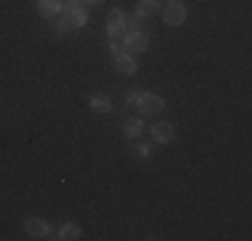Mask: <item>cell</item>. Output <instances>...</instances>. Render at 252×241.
I'll list each match as a JSON object with an SVG mask.
<instances>
[{"instance_id": "cell-1", "label": "cell", "mask_w": 252, "mask_h": 241, "mask_svg": "<svg viewBox=\"0 0 252 241\" xmlns=\"http://www.w3.org/2000/svg\"><path fill=\"white\" fill-rule=\"evenodd\" d=\"M134 107L140 110V118L158 116V113L164 110V96L151 94V91H140V96H137V102H134Z\"/></svg>"}, {"instance_id": "cell-2", "label": "cell", "mask_w": 252, "mask_h": 241, "mask_svg": "<svg viewBox=\"0 0 252 241\" xmlns=\"http://www.w3.org/2000/svg\"><path fill=\"white\" fill-rule=\"evenodd\" d=\"M126 11L124 8H113L110 14H107V22H105V32H107V38H121V35H126Z\"/></svg>"}, {"instance_id": "cell-3", "label": "cell", "mask_w": 252, "mask_h": 241, "mask_svg": "<svg viewBox=\"0 0 252 241\" xmlns=\"http://www.w3.org/2000/svg\"><path fill=\"white\" fill-rule=\"evenodd\" d=\"M148 46H151V35L142 32V30H137V32H126V35H124V46H121V51L142 54V51H148Z\"/></svg>"}, {"instance_id": "cell-4", "label": "cell", "mask_w": 252, "mask_h": 241, "mask_svg": "<svg viewBox=\"0 0 252 241\" xmlns=\"http://www.w3.org/2000/svg\"><path fill=\"white\" fill-rule=\"evenodd\" d=\"M161 16H164V22L169 24V27H180V24L185 22V16H188V11H185V5L180 3V0H169V3L161 8Z\"/></svg>"}, {"instance_id": "cell-5", "label": "cell", "mask_w": 252, "mask_h": 241, "mask_svg": "<svg viewBox=\"0 0 252 241\" xmlns=\"http://www.w3.org/2000/svg\"><path fill=\"white\" fill-rule=\"evenodd\" d=\"M113 67H116L118 75H134V72L140 70V64H137L134 54L118 51V54H113Z\"/></svg>"}, {"instance_id": "cell-6", "label": "cell", "mask_w": 252, "mask_h": 241, "mask_svg": "<svg viewBox=\"0 0 252 241\" xmlns=\"http://www.w3.org/2000/svg\"><path fill=\"white\" fill-rule=\"evenodd\" d=\"M64 16H67L78 30L89 24V11H86V5H83L81 0H70V3H64Z\"/></svg>"}, {"instance_id": "cell-7", "label": "cell", "mask_w": 252, "mask_h": 241, "mask_svg": "<svg viewBox=\"0 0 252 241\" xmlns=\"http://www.w3.org/2000/svg\"><path fill=\"white\" fill-rule=\"evenodd\" d=\"M151 137H153L156 142L166 145V142H172L177 137V129L172 123H166V120H161V123H153L151 126Z\"/></svg>"}, {"instance_id": "cell-8", "label": "cell", "mask_w": 252, "mask_h": 241, "mask_svg": "<svg viewBox=\"0 0 252 241\" xmlns=\"http://www.w3.org/2000/svg\"><path fill=\"white\" fill-rule=\"evenodd\" d=\"M25 233H27L30 239H46V236L51 233V228H49V222H46V220L32 217V220L25 222Z\"/></svg>"}, {"instance_id": "cell-9", "label": "cell", "mask_w": 252, "mask_h": 241, "mask_svg": "<svg viewBox=\"0 0 252 241\" xmlns=\"http://www.w3.org/2000/svg\"><path fill=\"white\" fill-rule=\"evenodd\" d=\"M35 8L43 19H54L62 14V0H35Z\"/></svg>"}, {"instance_id": "cell-10", "label": "cell", "mask_w": 252, "mask_h": 241, "mask_svg": "<svg viewBox=\"0 0 252 241\" xmlns=\"http://www.w3.org/2000/svg\"><path fill=\"white\" fill-rule=\"evenodd\" d=\"M156 11H161L158 0H137V5H134V16H140V19H148Z\"/></svg>"}, {"instance_id": "cell-11", "label": "cell", "mask_w": 252, "mask_h": 241, "mask_svg": "<svg viewBox=\"0 0 252 241\" xmlns=\"http://www.w3.org/2000/svg\"><path fill=\"white\" fill-rule=\"evenodd\" d=\"M54 30H57V35H64V38H73V35L78 32V27L73 22L67 19V16H54Z\"/></svg>"}, {"instance_id": "cell-12", "label": "cell", "mask_w": 252, "mask_h": 241, "mask_svg": "<svg viewBox=\"0 0 252 241\" xmlns=\"http://www.w3.org/2000/svg\"><path fill=\"white\" fill-rule=\"evenodd\" d=\"M89 107H92L94 113H102V116H105V113L113 110V102L107 99V96H102V94H92L89 96Z\"/></svg>"}, {"instance_id": "cell-13", "label": "cell", "mask_w": 252, "mask_h": 241, "mask_svg": "<svg viewBox=\"0 0 252 241\" xmlns=\"http://www.w3.org/2000/svg\"><path fill=\"white\" fill-rule=\"evenodd\" d=\"M124 137H131V140H134V137H140L142 134V129H145V123H142V118H129V120H124Z\"/></svg>"}, {"instance_id": "cell-14", "label": "cell", "mask_w": 252, "mask_h": 241, "mask_svg": "<svg viewBox=\"0 0 252 241\" xmlns=\"http://www.w3.org/2000/svg\"><path fill=\"white\" fill-rule=\"evenodd\" d=\"M57 239H62V241H75V239H81V225H75V222H64V225L59 228Z\"/></svg>"}, {"instance_id": "cell-15", "label": "cell", "mask_w": 252, "mask_h": 241, "mask_svg": "<svg viewBox=\"0 0 252 241\" xmlns=\"http://www.w3.org/2000/svg\"><path fill=\"white\" fill-rule=\"evenodd\" d=\"M151 153H153V148L148 142H140V145H137V150H134L137 158H151Z\"/></svg>"}, {"instance_id": "cell-16", "label": "cell", "mask_w": 252, "mask_h": 241, "mask_svg": "<svg viewBox=\"0 0 252 241\" xmlns=\"http://www.w3.org/2000/svg\"><path fill=\"white\" fill-rule=\"evenodd\" d=\"M137 96H140V91H126L124 102H126V105H134V102H137Z\"/></svg>"}, {"instance_id": "cell-17", "label": "cell", "mask_w": 252, "mask_h": 241, "mask_svg": "<svg viewBox=\"0 0 252 241\" xmlns=\"http://www.w3.org/2000/svg\"><path fill=\"white\" fill-rule=\"evenodd\" d=\"M83 5H99V3H105V0H81Z\"/></svg>"}]
</instances>
